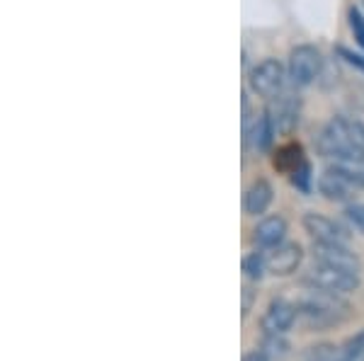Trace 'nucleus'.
<instances>
[{"label": "nucleus", "instance_id": "f257e3e1", "mask_svg": "<svg viewBox=\"0 0 364 361\" xmlns=\"http://www.w3.org/2000/svg\"><path fill=\"white\" fill-rule=\"evenodd\" d=\"M318 153L333 162L364 158V124L348 116L331 119L318 136Z\"/></svg>", "mask_w": 364, "mask_h": 361}, {"label": "nucleus", "instance_id": "f03ea898", "mask_svg": "<svg viewBox=\"0 0 364 361\" xmlns=\"http://www.w3.org/2000/svg\"><path fill=\"white\" fill-rule=\"evenodd\" d=\"M299 318L311 330H323L328 325H336L345 318V304L336 294H326V291L311 289L309 294L299 301Z\"/></svg>", "mask_w": 364, "mask_h": 361}, {"label": "nucleus", "instance_id": "7ed1b4c3", "mask_svg": "<svg viewBox=\"0 0 364 361\" xmlns=\"http://www.w3.org/2000/svg\"><path fill=\"white\" fill-rule=\"evenodd\" d=\"M304 284L311 289H318L326 291V294H336V296H345L352 294L360 287V277L350 274V272L336 270V267H328V265H314L304 277Z\"/></svg>", "mask_w": 364, "mask_h": 361}, {"label": "nucleus", "instance_id": "20e7f679", "mask_svg": "<svg viewBox=\"0 0 364 361\" xmlns=\"http://www.w3.org/2000/svg\"><path fill=\"white\" fill-rule=\"evenodd\" d=\"M284 66L277 58H265L257 66H252V71L248 73V87L257 97H267V100L279 95L282 87H284Z\"/></svg>", "mask_w": 364, "mask_h": 361}, {"label": "nucleus", "instance_id": "39448f33", "mask_svg": "<svg viewBox=\"0 0 364 361\" xmlns=\"http://www.w3.org/2000/svg\"><path fill=\"white\" fill-rule=\"evenodd\" d=\"M323 71V58L316 46L301 44L289 54V78L296 85H311Z\"/></svg>", "mask_w": 364, "mask_h": 361}, {"label": "nucleus", "instance_id": "423d86ee", "mask_svg": "<svg viewBox=\"0 0 364 361\" xmlns=\"http://www.w3.org/2000/svg\"><path fill=\"white\" fill-rule=\"evenodd\" d=\"M304 228L314 238V243H331V245H348L350 243V233L333 218L323 216V213H306L304 216Z\"/></svg>", "mask_w": 364, "mask_h": 361}, {"label": "nucleus", "instance_id": "0eeeda50", "mask_svg": "<svg viewBox=\"0 0 364 361\" xmlns=\"http://www.w3.org/2000/svg\"><path fill=\"white\" fill-rule=\"evenodd\" d=\"M314 257L321 265L336 267V270L350 272V274L360 277L362 262L348 245H331V243H314Z\"/></svg>", "mask_w": 364, "mask_h": 361}, {"label": "nucleus", "instance_id": "6e6552de", "mask_svg": "<svg viewBox=\"0 0 364 361\" xmlns=\"http://www.w3.org/2000/svg\"><path fill=\"white\" fill-rule=\"evenodd\" d=\"M318 189H321V194L326 196V199H331V201H350L352 196L357 194L360 184L352 182V179L343 170H340V167L333 165V167H328V170L321 174Z\"/></svg>", "mask_w": 364, "mask_h": 361}, {"label": "nucleus", "instance_id": "1a4fd4ad", "mask_svg": "<svg viewBox=\"0 0 364 361\" xmlns=\"http://www.w3.org/2000/svg\"><path fill=\"white\" fill-rule=\"evenodd\" d=\"M299 318V308L284 299H277L267 306V313L262 318V330L265 335H284L287 330H291V325Z\"/></svg>", "mask_w": 364, "mask_h": 361}, {"label": "nucleus", "instance_id": "9d476101", "mask_svg": "<svg viewBox=\"0 0 364 361\" xmlns=\"http://www.w3.org/2000/svg\"><path fill=\"white\" fill-rule=\"evenodd\" d=\"M301 245L296 243H282V245L272 248L267 255V272L277 277H287V274H294L296 267L301 265Z\"/></svg>", "mask_w": 364, "mask_h": 361}, {"label": "nucleus", "instance_id": "9b49d317", "mask_svg": "<svg viewBox=\"0 0 364 361\" xmlns=\"http://www.w3.org/2000/svg\"><path fill=\"white\" fill-rule=\"evenodd\" d=\"M274 199V189L267 179H255L248 189H245V199H243V209L248 216H260L269 209V204Z\"/></svg>", "mask_w": 364, "mask_h": 361}, {"label": "nucleus", "instance_id": "f8f14e48", "mask_svg": "<svg viewBox=\"0 0 364 361\" xmlns=\"http://www.w3.org/2000/svg\"><path fill=\"white\" fill-rule=\"evenodd\" d=\"M284 235H287V221L282 216H267L257 223L255 235L252 238H255L257 248L272 250V248H277L284 243Z\"/></svg>", "mask_w": 364, "mask_h": 361}, {"label": "nucleus", "instance_id": "ddd939ff", "mask_svg": "<svg viewBox=\"0 0 364 361\" xmlns=\"http://www.w3.org/2000/svg\"><path fill=\"white\" fill-rule=\"evenodd\" d=\"M269 119H272L274 131L289 133L299 121V100H294L291 95L279 97V102L272 109H267Z\"/></svg>", "mask_w": 364, "mask_h": 361}, {"label": "nucleus", "instance_id": "4468645a", "mask_svg": "<svg viewBox=\"0 0 364 361\" xmlns=\"http://www.w3.org/2000/svg\"><path fill=\"white\" fill-rule=\"evenodd\" d=\"M304 150L299 143H289V145H282V148L277 150V155H274V167L287 174H291L294 170H299V167L304 165Z\"/></svg>", "mask_w": 364, "mask_h": 361}, {"label": "nucleus", "instance_id": "2eb2a0df", "mask_svg": "<svg viewBox=\"0 0 364 361\" xmlns=\"http://www.w3.org/2000/svg\"><path fill=\"white\" fill-rule=\"evenodd\" d=\"M333 361H364V330L333 352Z\"/></svg>", "mask_w": 364, "mask_h": 361}, {"label": "nucleus", "instance_id": "dca6fc26", "mask_svg": "<svg viewBox=\"0 0 364 361\" xmlns=\"http://www.w3.org/2000/svg\"><path fill=\"white\" fill-rule=\"evenodd\" d=\"M243 272H245V277L252 279V282L262 279V277H265V272H267V255H262V252L248 255V257L243 260Z\"/></svg>", "mask_w": 364, "mask_h": 361}, {"label": "nucleus", "instance_id": "f3484780", "mask_svg": "<svg viewBox=\"0 0 364 361\" xmlns=\"http://www.w3.org/2000/svg\"><path fill=\"white\" fill-rule=\"evenodd\" d=\"M336 167H340L352 182H357L360 187H364V158H348V160H338L333 162Z\"/></svg>", "mask_w": 364, "mask_h": 361}, {"label": "nucleus", "instance_id": "a211bd4d", "mask_svg": "<svg viewBox=\"0 0 364 361\" xmlns=\"http://www.w3.org/2000/svg\"><path fill=\"white\" fill-rule=\"evenodd\" d=\"M291 182H294V187L301 189V191L311 189V165H309V162H304L299 170L291 172Z\"/></svg>", "mask_w": 364, "mask_h": 361}, {"label": "nucleus", "instance_id": "6ab92c4d", "mask_svg": "<svg viewBox=\"0 0 364 361\" xmlns=\"http://www.w3.org/2000/svg\"><path fill=\"white\" fill-rule=\"evenodd\" d=\"M350 27H352V34H355L357 44L364 49V17L357 8L350 10Z\"/></svg>", "mask_w": 364, "mask_h": 361}, {"label": "nucleus", "instance_id": "aec40b11", "mask_svg": "<svg viewBox=\"0 0 364 361\" xmlns=\"http://www.w3.org/2000/svg\"><path fill=\"white\" fill-rule=\"evenodd\" d=\"M348 221L352 226H355L357 231L364 233V204H355V206H350L348 211Z\"/></svg>", "mask_w": 364, "mask_h": 361}, {"label": "nucleus", "instance_id": "412c9836", "mask_svg": "<svg viewBox=\"0 0 364 361\" xmlns=\"http://www.w3.org/2000/svg\"><path fill=\"white\" fill-rule=\"evenodd\" d=\"M243 361H272V359H269V354L265 352V349H255V352L245 354Z\"/></svg>", "mask_w": 364, "mask_h": 361}, {"label": "nucleus", "instance_id": "4be33fe9", "mask_svg": "<svg viewBox=\"0 0 364 361\" xmlns=\"http://www.w3.org/2000/svg\"><path fill=\"white\" fill-rule=\"evenodd\" d=\"M250 306H252V289L245 287L243 289V318L250 313Z\"/></svg>", "mask_w": 364, "mask_h": 361}, {"label": "nucleus", "instance_id": "5701e85b", "mask_svg": "<svg viewBox=\"0 0 364 361\" xmlns=\"http://www.w3.org/2000/svg\"><path fill=\"white\" fill-rule=\"evenodd\" d=\"M340 54H343L348 61L352 63V66H360V68H364V61H362V56H355V54H350L348 49H340Z\"/></svg>", "mask_w": 364, "mask_h": 361}]
</instances>
